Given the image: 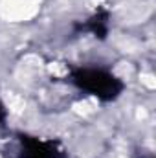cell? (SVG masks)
Here are the masks:
<instances>
[{"label":"cell","mask_w":156,"mask_h":158,"mask_svg":"<svg viewBox=\"0 0 156 158\" xmlns=\"http://www.w3.org/2000/svg\"><path fill=\"white\" fill-rule=\"evenodd\" d=\"M4 158H70L68 149L57 138H40L28 132H15L2 147Z\"/></svg>","instance_id":"cell-2"},{"label":"cell","mask_w":156,"mask_h":158,"mask_svg":"<svg viewBox=\"0 0 156 158\" xmlns=\"http://www.w3.org/2000/svg\"><path fill=\"white\" fill-rule=\"evenodd\" d=\"M64 81L72 85L81 94L94 98L101 103H114L117 101L127 85L125 81L114 74L110 68L96 66V64H74L68 66Z\"/></svg>","instance_id":"cell-1"},{"label":"cell","mask_w":156,"mask_h":158,"mask_svg":"<svg viewBox=\"0 0 156 158\" xmlns=\"http://www.w3.org/2000/svg\"><path fill=\"white\" fill-rule=\"evenodd\" d=\"M7 118H9V112H7V107H6V103H4V99L0 96V129H6Z\"/></svg>","instance_id":"cell-4"},{"label":"cell","mask_w":156,"mask_h":158,"mask_svg":"<svg viewBox=\"0 0 156 158\" xmlns=\"http://www.w3.org/2000/svg\"><path fill=\"white\" fill-rule=\"evenodd\" d=\"M136 158H154V156H153V153H142V151H138Z\"/></svg>","instance_id":"cell-5"},{"label":"cell","mask_w":156,"mask_h":158,"mask_svg":"<svg viewBox=\"0 0 156 158\" xmlns=\"http://www.w3.org/2000/svg\"><path fill=\"white\" fill-rule=\"evenodd\" d=\"M110 24H112V13L109 7L99 6L96 11H92L88 17L83 20H76L72 26L74 35H90L97 40H105L110 33Z\"/></svg>","instance_id":"cell-3"}]
</instances>
